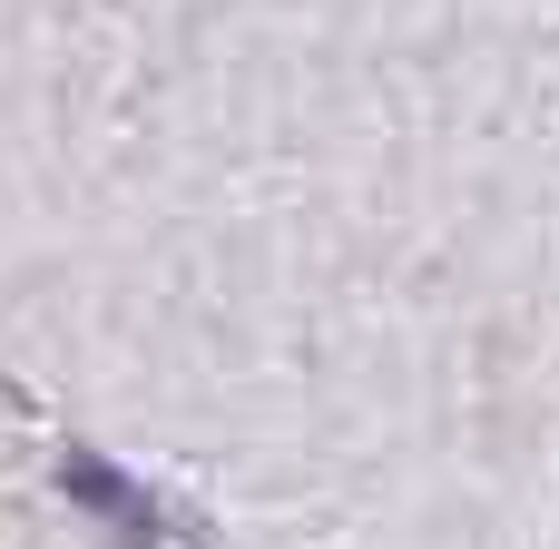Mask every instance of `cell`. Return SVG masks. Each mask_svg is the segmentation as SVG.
<instances>
[{"label":"cell","mask_w":559,"mask_h":549,"mask_svg":"<svg viewBox=\"0 0 559 549\" xmlns=\"http://www.w3.org/2000/svg\"><path fill=\"white\" fill-rule=\"evenodd\" d=\"M69 501H79V511H98V521H118L128 540H147V530H157L147 491H138V481H118V472H108V462H88V452H69Z\"/></svg>","instance_id":"obj_1"}]
</instances>
